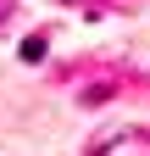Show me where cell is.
Returning <instances> with one entry per match:
<instances>
[{"mask_svg":"<svg viewBox=\"0 0 150 156\" xmlns=\"http://www.w3.org/2000/svg\"><path fill=\"white\" fill-rule=\"evenodd\" d=\"M11 11H17V0H0V23H6V17H11Z\"/></svg>","mask_w":150,"mask_h":156,"instance_id":"obj_1","label":"cell"}]
</instances>
